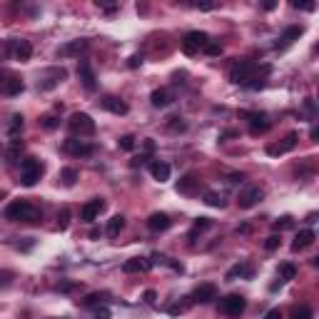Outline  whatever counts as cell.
<instances>
[{"label":"cell","instance_id":"1","mask_svg":"<svg viewBox=\"0 0 319 319\" xmlns=\"http://www.w3.org/2000/svg\"><path fill=\"white\" fill-rule=\"evenodd\" d=\"M5 217L13 220V222H38L40 220V209L33 207L25 199H18V202H10L5 207Z\"/></svg>","mask_w":319,"mask_h":319},{"label":"cell","instance_id":"2","mask_svg":"<svg viewBox=\"0 0 319 319\" xmlns=\"http://www.w3.org/2000/svg\"><path fill=\"white\" fill-rule=\"evenodd\" d=\"M40 175H43V162H40V160L25 157V160L20 162V185L33 187V185L40 180Z\"/></svg>","mask_w":319,"mask_h":319},{"label":"cell","instance_id":"3","mask_svg":"<svg viewBox=\"0 0 319 319\" xmlns=\"http://www.w3.org/2000/svg\"><path fill=\"white\" fill-rule=\"evenodd\" d=\"M257 65L252 60H235L232 67H230V82H235V85H247L250 82V77L255 75Z\"/></svg>","mask_w":319,"mask_h":319},{"label":"cell","instance_id":"4","mask_svg":"<svg viewBox=\"0 0 319 319\" xmlns=\"http://www.w3.org/2000/svg\"><path fill=\"white\" fill-rule=\"evenodd\" d=\"M67 128H70L72 135L85 137V135H92V132H95V120H92L87 113H72L70 120H67Z\"/></svg>","mask_w":319,"mask_h":319},{"label":"cell","instance_id":"5","mask_svg":"<svg viewBox=\"0 0 319 319\" xmlns=\"http://www.w3.org/2000/svg\"><path fill=\"white\" fill-rule=\"evenodd\" d=\"M207 43H209V35H207V33L192 30V33L185 35V40H182V53H185V55H197L199 50H204Z\"/></svg>","mask_w":319,"mask_h":319},{"label":"cell","instance_id":"6","mask_svg":"<svg viewBox=\"0 0 319 319\" xmlns=\"http://www.w3.org/2000/svg\"><path fill=\"white\" fill-rule=\"evenodd\" d=\"M245 307H247V302L240 294H227L220 299V314H225V317H240L245 312Z\"/></svg>","mask_w":319,"mask_h":319},{"label":"cell","instance_id":"7","mask_svg":"<svg viewBox=\"0 0 319 319\" xmlns=\"http://www.w3.org/2000/svg\"><path fill=\"white\" fill-rule=\"evenodd\" d=\"M262 197H264V192L259 187H245L237 194V204H240V209H252L255 204L262 202Z\"/></svg>","mask_w":319,"mask_h":319},{"label":"cell","instance_id":"8","mask_svg":"<svg viewBox=\"0 0 319 319\" xmlns=\"http://www.w3.org/2000/svg\"><path fill=\"white\" fill-rule=\"evenodd\" d=\"M63 147H65V152H67V155H75V157H80V155H92V152H95V147H92L90 142L77 140V137H67Z\"/></svg>","mask_w":319,"mask_h":319},{"label":"cell","instance_id":"9","mask_svg":"<svg viewBox=\"0 0 319 319\" xmlns=\"http://www.w3.org/2000/svg\"><path fill=\"white\" fill-rule=\"evenodd\" d=\"M23 80L18 77V75H10L8 80H0V92L5 95V97H15V95H20L23 92Z\"/></svg>","mask_w":319,"mask_h":319},{"label":"cell","instance_id":"10","mask_svg":"<svg viewBox=\"0 0 319 319\" xmlns=\"http://www.w3.org/2000/svg\"><path fill=\"white\" fill-rule=\"evenodd\" d=\"M192 299H194L197 304H209L212 299H217V287H215V284H199V287L194 289Z\"/></svg>","mask_w":319,"mask_h":319},{"label":"cell","instance_id":"11","mask_svg":"<svg viewBox=\"0 0 319 319\" xmlns=\"http://www.w3.org/2000/svg\"><path fill=\"white\" fill-rule=\"evenodd\" d=\"M294 145H297V132H289V135H287L282 142H277V145H269V147H267V152L277 157V155H284V152L294 150Z\"/></svg>","mask_w":319,"mask_h":319},{"label":"cell","instance_id":"12","mask_svg":"<svg viewBox=\"0 0 319 319\" xmlns=\"http://www.w3.org/2000/svg\"><path fill=\"white\" fill-rule=\"evenodd\" d=\"M77 75H80V80H82V85H85L87 90H95V87H97L95 72H92V67H90L87 60H80V63H77Z\"/></svg>","mask_w":319,"mask_h":319},{"label":"cell","instance_id":"13","mask_svg":"<svg viewBox=\"0 0 319 319\" xmlns=\"http://www.w3.org/2000/svg\"><path fill=\"white\" fill-rule=\"evenodd\" d=\"M45 75H48V77H45V82H40V87H43V90H53L58 82H63L65 77H67V70H65V67H50Z\"/></svg>","mask_w":319,"mask_h":319},{"label":"cell","instance_id":"14","mask_svg":"<svg viewBox=\"0 0 319 319\" xmlns=\"http://www.w3.org/2000/svg\"><path fill=\"white\" fill-rule=\"evenodd\" d=\"M177 192L180 194H194V192L199 190V180H197V175H192V172H187L185 177H180L177 180Z\"/></svg>","mask_w":319,"mask_h":319},{"label":"cell","instance_id":"15","mask_svg":"<svg viewBox=\"0 0 319 319\" xmlns=\"http://www.w3.org/2000/svg\"><path fill=\"white\" fill-rule=\"evenodd\" d=\"M105 209V199H90L85 207H82V220H87V222H92V220H97L100 217V212Z\"/></svg>","mask_w":319,"mask_h":319},{"label":"cell","instance_id":"16","mask_svg":"<svg viewBox=\"0 0 319 319\" xmlns=\"http://www.w3.org/2000/svg\"><path fill=\"white\" fill-rule=\"evenodd\" d=\"M170 225H172V220H170L165 212H155V215H150V220H147V227H150L152 232H165V230H170Z\"/></svg>","mask_w":319,"mask_h":319},{"label":"cell","instance_id":"17","mask_svg":"<svg viewBox=\"0 0 319 319\" xmlns=\"http://www.w3.org/2000/svg\"><path fill=\"white\" fill-rule=\"evenodd\" d=\"M317 240V235H314V230H302L297 237H294V242H292V252H299V250H307L312 242Z\"/></svg>","mask_w":319,"mask_h":319},{"label":"cell","instance_id":"18","mask_svg":"<svg viewBox=\"0 0 319 319\" xmlns=\"http://www.w3.org/2000/svg\"><path fill=\"white\" fill-rule=\"evenodd\" d=\"M85 50H87V40H72V43H67L63 48H58V55L60 58H72V55H80Z\"/></svg>","mask_w":319,"mask_h":319},{"label":"cell","instance_id":"19","mask_svg":"<svg viewBox=\"0 0 319 319\" xmlns=\"http://www.w3.org/2000/svg\"><path fill=\"white\" fill-rule=\"evenodd\" d=\"M150 172H152V177L157 180V182H167L170 180V165L167 162H160V160H155V162H150Z\"/></svg>","mask_w":319,"mask_h":319},{"label":"cell","instance_id":"20","mask_svg":"<svg viewBox=\"0 0 319 319\" xmlns=\"http://www.w3.org/2000/svg\"><path fill=\"white\" fill-rule=\"evenodd\" d=\"M242 115L250 120L252 132H264V130L269 128V120H267V115H264V113H242Z\"/></svg>","mask_w":319,"mask_h":319},{"label":"cell","instance_id":"21","mask_svg":"<svg viewBox=\"0 0 319 319\" xmlns=\"http://www.w3.org/2000/svg\"><path fill=\"white\" fill-rule=\"evenodd\" d=\"M304 33V28L302 25H292V28H287L284 33H282V38H279V45L277 48H287V45H292L294 40H299V35Z\"/></svg>","mask_w":319,"mask_h":319},{"label":"cell","instance_id":"22","mask_svg":"<svg viewBox=\"0 0 319 319\" xmlns=\"http://www.w3.org/2000/svg\"><path fill=\"white\" fill-rule=\"evenodd\" d=\"M13 55H15V60L25 63V60H30V55H33V45H30L28 40H15V45H13Z\"/></svg>","mask_w":319,"mask_h":319},{"label":"cell","instance_id":"23","mask_svg":"<svg viewBox=\"0 0 319 319\" xmlns=\"http://www.w3.org/2000/svg\"><path fill=\"white\" fill-rule=\"evenodd\" d=\"M152 267V262H147V259H142V257H132L128 259L125 264H123V269L128 272V274H135V272H147Z\"/></svg>","mask_w":319,"mask_h":319},{"label":"cell","instance_id":"24","mask_svg":"<svg viewBox=\"0 0 319 319\" xmlns=\"http://www.w3.org/2000/svg\"><path fill=\"white\" fill-rule=\"evenodd\" d=\"M102 108L110 110V113H115V115H128V105H125L120 97H113V95H108V97L102 100Z\"/></svg>","mask_w":319,"mask_h":319},{"label":"cell","instance_id":"25","mask_svg":"<svg viewBox=\"0 0 319 319\" xmlns=\"http://www.w3.org/2000/svg\"><path fill=\"white\" fill-rule=\"evenodd\" d=\"M150 102H152L155 108H167V105L172 102V92L165 90V87H160V90H155V92L150 95Z\"/></svg>","mask_w":319,"mask_h":319},{"label":"cell","instance_id":"26","mask_svg":"<svg viewBox=\"0 0 319 319\" xmlns=\"http://www.w3.org/2000/svg\"><path fill=\"white\" fill-rule=\"evenodd\" d=\"M123 227H125V217H123V215H115V217L108 220V235H110V237H118Z\"/></svg>","mask_w":319,"mask_h":319},{"label":"cell","instance_id":"27","mask_svg":"<svg viewBox=\"0 0 319 319\" xmlns=\"http://www.w3.org/2000/svg\"><path fill=\"white\" fill-rule=\"evenodd\" d=\"M235 277H252V267H247V264H235L227 274H225V279H235Z\"/></svg>","mask_w":319,"mask_h":319},{"label":"cell","instance_id":"28","mask_svg":"<svg viewBox=\"0 0 319 319\" xmlns=\"http://www.w3.org/2000/svg\"><path fill=\"white\" fill-rule=\"evenodd\" d=\"M20 152H23V142H20V140H13V142L8 145V150H5V157H8L10 162H15V160L20 157Z\"/></svg>","mask_w":319,"mask_h":319},{"label":"cell","instance_id":"29","mask_svg":"<svg viewBox=\"0 0 319 319\" xmlns=\"http://www.w3.org/2000/svg\"><path fill=\"white\" fill-rule=\"evenodd\" d=\"M204 204H209V207H217V209H222L227 202H225V197L222 194H217V192H204Z\"/></svg>","mask_w":319,"mask_h":319},{"label":"cell","instance_id":"30","mask_svg":"<svg viewBox=\"0 0 319 319\" xmlns=\"http://www.w3.org/2000/svg\"><path fill=\"white\" fill-rule=\"evenodd\" d=\"M60 177H63V185H65V187H72V185L77 182V170H75V167H65Z\"/></svg>","mask_w":319,"mask_h":319},{"label":"cell","instance_id":"31","mask_svg":"<svg viewBox=\"0 0 319 319\" xmlns=\"http://www.w3.org/2000/svg\"><path fill=\"white\" fill-rule=\"evenodd\" d=\"M209 227H212V220H209V217H199V220L194 222V227H192L190 237L194 240V237H197V232H202V230H209Z\"/></svg>","mask_w":319,"mask_h":319},{"label":"cell","instance_id":"32","mask_svg":"<svg viewBox=\"0 0 319 319\" xmlns=\"http://www.w3.org/2000/svg\"><path fill=\"white\" fill-rule=\"evenodd\" d=\"M294 274H297V267L294 264H279V277L287 282V279H294Z\"/></svg>","mask_w":319,"mask_h":319},{"label":"cell","instance_id":"33","mask_svg":"<svg viewBox=\"0 0 319 319\" xmlns=\"http://www.w3.org/2000/svg\"><path fill=\"white\" fill-rule=\"evenodd\" d=\"M20 130H23V118H20V115H13V118H10V128H8L10 137H15Z\"/></svg>","mask_w":319,"mask_h":319},{"label":"cell","instance_id":"34","mask_svg":"<svg viewBox=\"0 0 319 319\" xmlns=\"http://www.w3.org/2000/svg\"><path fill=\"white\" fill-rule=\"evenodd\" d=\"M40 125L45 130H55L58 125H60V120L55 118V115H45V118H40Z\"/></svg>","mask_w":319,"mask_h":319},{"label":"cell","instance_id":"35","mask_svg":"<svg viewBox=\"0 0 319 319\" xmlns=\"http://www.w3.org/2000/svg\"><path fill=\"white\" fill-rule=\"evenodd\" d=\"M204 53H207L209 58H217V55H222V45H220V43H212V40H209V43L204 45Z\"/></svg>","mask_w":319,"mask_h":319},{"label":"cell","instance_id":"36","mask_svg":"<svg viewBox=\"0 0 319 319\" xmlns=\"http://www.w3.org/2000/svg\"><path fill=\"white\" fill-rule=\"evenodd\" d=\"M292 319H314V314H312V309H309V307H299V309H294Z\"/></svg>","mask_w":319,"mask_h":319},{"label":"cell","instance_id":"37","mask_svg":"<svg viewBox=\"0 0 319 319\" xmlns=\"http://www.w3.org/2000/svg\"><path fill=\"white\" fill-rule=\"evenodd\" d=\"M279 242H282V237H279V235H272V237H267V242H264V250L274 252V250L279 247Z\"/></svg>","mask_w":319,"mask_h":319},{"label":"cell","instance_id":"38","mask_svg":"<svg viewBox=\"0 0 319 319\" xmlns=\"http://www.w3.org/2000/svg\"><path fill=\"white\" fill-rule=\"evenodd\" d=\"M92 317L95 319H110V309H108L105 304H100V307L92 309Z\"/></svg>","mask_w":319,"mask_h":319},{"label":"cell","instance_id":"39","mask_svg":"<svg viewBox=\"0 0 319 319\" xmlns=\"http://www.w3.org/2000/svg\"><path fill=\"white\" fill-rule=\"evenodd\" d=\"M167 128L172 130V132H182V130L187 128V125H185L180 118H170V125H167Z\"/></svg>","mask_w":319,"mask_h":319},{"label":"cell","instance_id":"40","mask_svg":"<svg viewBox=\"0 0 319 319\" xmlns=\"http://www.w3.org/2000/svg\"><path fill=\"white\" fill-rule=\"evenodd\" d=\"M118 145H120L123 150H132V147H135V137H132V135H123Z\"/></svg>","mask_w":319,"mask_h":319},{"label":"cell","instance_id":"41","mask_svg":"<svg viewBox=\"0 0 319 319\" xmlns=\"http://www.w3.org/2000/svg\"><path fill=\"white\" fill-rule=\"evenodd\" d=\"M287 227H292V217H282L274 222V230H287Z\"/></svg>","mask_w":319,"mask_h":319},{"label":"cell","instance_id":"42","mask_svg":"<svg viewBox=\"0 0 319 319\" xmlns=\"http://www.w3.org/2000/svg\"><path fill=\"white\" fill-rule=\"evenodd\" d=\"M292 8H302V10H314V3H292Z\"/></svg>","mask_w":319,"mask_h":319},{"label":"cell","instance_id":"43","mask_svg":"<svg viewBox=\"0 0 319 319\" xmlns=\"http://www.w3.org/2000/svg\"><path fill=\"white\" fill-rule=\"evenodd\" d=\"M155 299H157V294H155L152 289H147V292H145V302H147V304H155Z\"/></svg>","mask_w":319,"mask_h":319},{"label":"cell","instance_id":"44","mask_svg":"<svg viewBox=\"0 0 319 319\" xmlns=\"http://www.w3.org/2000/svg\"><path fill=\"white\" fill-rule=\"evenodd\" d=\"M100 299H102V297H100V294H90V297H87V299H85V304H87V307H92V304H97V302H100Z\"/></svg>","mask_w":319,"mask_h":319},{"label":"cell","instance_id":"45","mask_svg":"<svg viewBox=\"0 0 319 319\" xmlns=\"http://www.w3.org/2000/svg\"><path fill=\"white\" fill-rule=\"evenodd\" d=\"M264 319H282V309H269Z\"/></svg>","mask_w":319,"mask_h":319},{"label":"cell","instance_id":"46","mask_svg":"<svg viewBox=\"0 0 319 319\" xmlns=\"http://www.w3.org/2000/svg\"><path fill=\"white\" fill-rule=\"evenodd\" d=\"M128 65H130V67H137V65H142V55H132Z\"/></svg>","mask_w":319,"mask_h":319},{"label":"cell","instance_id":"47","mask_svg":"<svg viewBox=\"0 0 319 319\" xmlns=\"http://www.w3.org/2000/svg\"><path fill=\"white\" fill-rule=\"evenodd\" d=\"M194 8H199V10H212L215 3H194Z\"/></svg>","mask_w":319,"mask_h":319},{"label":"cell","instance_id":"48","mask_svg":"<svg viewBox=\"0 0 319 319\" xmlns=\"http://www.w3.org/2000/svg\"><path fill=\"white\" fill-rule=\"evenodd\" d=\"M242 180H245V175H242V172H240V175H230V177H227V182H242Z\"/></svg>","mask_w":319,"mask_h":319},{"label":"cell","instance_id":"49","mask_svg":"<svg viewBox=\"0 0 319 319\" xmlns=\"http://www.w3.org/2000/svg\"><path fill=\"white\" fill-rule=\"evenodd\" d=\"M67 217H70V212H67V209H63V220H60V230H65V227H67Z\"/></svg>","mask_w":319,"mask_h":319},{"label":"cell","instance_id":"50","mask_svg":"<svg viewBox=\"0 0 319 319\" xmlns=\"http://www.w3.org/2000/svg\"><path fill=\"white\" fill-rule=\"evenodd\" d=\"M237 135V130H227V132H222V137H235Z\"/></svg>","mask_w":319,"mask_h":319},{"label":"cell","instance_id":"51","mask_svg":"<svg viewBox=\"0 0 319 319\" xmlns=\"http://www.w3.org/2000/svg\"><path fill=\"white\" fill-rule=\"evenodd\" d=\"M309 137H312V140L317 142V137H319V130H317V128H312V132H309Z\"/></svg>","mask_w":319,"mask_h":319}]
</instances>
